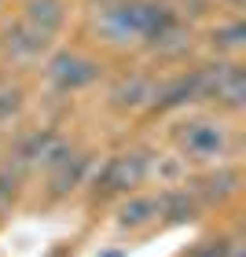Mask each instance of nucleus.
Instances as JSON below:
<instances>
[{
    "instance_id": "1",
    "label": "nucleus",
    "mask_w": 246,
    "mask_h": 257,
    "mask_svg": "<svg viewBox=\"0 0 246 257\" xmlns=\"http://www.w3.org/2000/svg\"><path fill=\"white\" fill-rule=\"evenodd\" d=\"M177 144H180L184 162L220 166V158L228 155V128L217 118H195V121H184L177 128Z\"/></svg>"
},
{
    "instance_id": "2",
    "label": "nucleus",
    "mask_w": 246,
    "mask_h": 257,
    "mask_svg": "<svg viewBox=\"0 0 246 257\" xmlns=\"http://www.w3.org/2000/svg\"><path fill=\"white\" fill-rule=\"evenodd\" d=\"M147 173H151V155H144V151H121V155L107 158V166L99 169L92 191H96V198L129 195L147 180Z\"/></svg>"
},
{
    "instance_id": "3",
    "label": "nucleus",
    "mask_w": 246,
    "mask_h": 257,
    "mask_svg": "<svg viewBox=\"0 0 246 257\" xmlns=\"http://www.w3.org/2000/svg\"><path fill=\"white\" fill-rule=\"evenodd\" d=\"M103 77V66L96 59H88V55L81 52H55L48 59V81L59 92H81L88 85H96V81Z\"/></svg>"
},
{
    "instance_id": "4",
    "label": "nucleus",
    "mask_w": 246,
    "mask_h": 257,
    "mask_svg": "<svg viewBox=\"0 0 246 257\" xmlns=\"http://www.w3.org/2000/svg\"><path fill=\"white\" fill-rule=\"evenodd\" d=\"M202 99H213L217 107L224 110H242L246 103V74L239 63H228V66H202Z\"/></svg>"
},
{
    "instance_id": "5",
    "label": "nucleus",
    "mask_w": 246,
    "mask_h": 257,
    "mask_svg": "<svg viewBox=\"0 0 246 257\" xmlns=\"http://www.w3.org/2000/svg\"><path fill=\"white\" fill-rule=\"evenodd\" d=\"M202 85H206L202 70L177 74V77H169V81H162V85H155L147 107L158 110V114H162V110H173V107H184V103H191V99H202Z\"/></svg>"
},
{
    "instance_id": "6",
    "label": "nucleus",
    "mask_w": 246,
    "mask_h": 257,
    "mask_svg": "<svg viewBox=\"0 0 246 257\" xmlns=\"http://www.w3.org/2000/svg\"><path fill=\"white\" fill-rule=\"evenodd\" d=\"M66 15H70L66 0H22V11H19V19L48 41H55L66 30Z\"/></svg>"
},
{
    "instance_id": "7",
    "label": "nucleus",
    "mask_w": 246,
    "mask_h": 257,
    "mask_svg": "<svg viewBox=\"0 0 246 257\" xmlns=\"http://www.w3.org/2000/svg\"><path fill=\"white\" fill-rule=\"evenodd\" d=\"M48 48H52V41L41 37L37 30H30L22 19L8 22V30H4V55L11 63H37L41 55H48Z\"/></svg>"
},
{
    "instance_id": "8",
    "label": "nucleus",
    "mask_w": 246,
    "mask_h": 257,
    "mask_svg": "<svg viewBox=\"0 0 246 257\" xmlns=\"http://www.w3.org/2000/svg\"><path fill=\"white\" fill-rule=\"evenodd\" d=\"M239 169H231V166H217V169H206L202 177L195 180V188L191 195L198 198V202H224V198H231L239 191Z\"/></svg>"
},
{
    "instance_id": "9",
    "label": "nucleus",
    "mask_w": 246,
    "mask_h": 257,
    "mask_svg": "<svg viewBox=\"0 0 246 257\" xmlns=\"http://www.w3.org/2000/svg\"><path fill=\"white\" fill-rule=\"evenodd\" d=\"M155 198H158V217L166 224H191V220H198V209H202L191 188H166Z\"/></svg>"
},
{
    "instance_id": "10",
    "label": "nucleus",
    "mask_w": 246,
    "mask_h": 257,
    "mask_svg": "<svg viewBox=\"0 0 246 257\" xmlns=\"http://www.w3.org/2000/svg\"><path fill=\"white\" fill-rule=\"evenodd\" d=\"M151 92H155V81L147 74H125L110 88V107L114 110H140L151 103Z\"/></svg>"
},
{
    "instance_id": "11",
    "label": "nucleus",
    "mask_w": 246,
    "mask_h": 257,
    "mask_svg": "<svg viewBox=\"0 0 246 257\" xmlns=\"http://www.w3.org/2000/svg\"><path fill=\"white\" fill-rule=\"evenodd\" d=\"M85 169H88V155H74V151H70L55 169H48V195L52 198H66L81 180H85Z\"/></svg>"
},
{
    "instance_id": "12",
    "label": "nucleus",
    "mask_w": 246,
    "mask_h": 257,
    "mask_svg": "<svg viewBox=\"0 0 246 257\" xmlns=\"http://www.w3.org/2000/svg\"><path fill=\"white\" fill-rule=\"evenodd\" d=\"M147 48L155 55H162V59H180V55L191 52V30L177 19V22H169L166 30H158L155 37L147 41Z\"/></svg>"
},
{
    "instance_id": "13",
    "label": "nucleus",
    "mask_w": 246,
    "mask_h": 257,
    "mask_svg": "<svg viewBox=\"0 0 246 257\" xmlns=\"http://www.w3.org/2000/svg\"><path fill=\"white\" fill-rule=\"evenodd\" d=\"M151 220H158V198L155 195H129L118 206V224L129 228V231L147 228Z\"/></svg>"
},
{
    "instance_id": "14",
    "label": "nucleus",
    "mask_w": 246,
    "mask_h": 257,
    "mask_svg": "<svg viewBox=\"0 0 246 257\" xmlns=\"http://www.w3.org/2000/svg\"><path fill=\"white\" fill-rule=\"evenodd\" d=\"M246 44V26L239 19H231V22H220V26L213 30V48L220 55H231V52H239Z\"/></svg>"
},
{
    "instance_id": "15",
    "label": "nucleus",
    "mask_w": 246,
    "mask_h": 257,
    "mask_svg": "<svg viewBox=\"0 0 246 257\" xmlns=\"http://www.w3.org/2000/svg\"><path fill=\"white\" fill-rule=\"evenodd\" d=\"M187 257H242V239H206Z\"/></svg>"
},
{
    "instance_id": "16",
    "label": "nucleus",
    "mask_w": 246,
    "mask_h": 257,
    "mask_svg": "<svg viewBox=\"0 0 246 257\" xmlns=\"http://www.w3.org/2000/svg\"><path fill=\"white\" fill-rule=\"evenodd\" d=\"M19 184H22V169L4 162V166H0V213L11 209V202L19 198Z\"/></svg>"
},
{
    "instance_id": "17",
    "label": "nucleus",
    "mask_w": 246,
    "mask_h": 257,
    "mask_svg": "<svg viewBox=\"0 0 246 257\" xmlns=\"http://www.w3.org/2000/svg\"><path fill=\"white\" fill-rule=\"evenodd\" d=\"M22 110V88L15 85H0V121H8L11 114Z\"/></svg>"
}]
</instances>
